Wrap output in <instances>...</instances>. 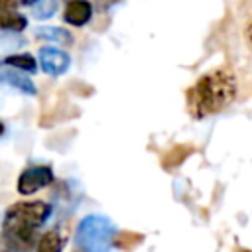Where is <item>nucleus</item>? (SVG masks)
Listing matches in <instances>:
<instances>
[{"mask_svg":"<svg viewBox=\"0 0 252 252\" xmlns=\"http://www.w3.org/2000/svg\"><path fill=\"white\" fill-rule=\"evenodd\" d=\"M244 41H246V47L252 51V16L248 18V22L244 26Z\"/></svg>","mask_w":252,"mask_h":252,"instance_id":"nucleus-14","label":"nucleus"},{"mask_svg":"<svg viewBox=\"0 0 252 252\" xmlns=\"http://www.w3.org/2000/svg\"><path fill=\"white\" fill-rule=\"evenodd\" d=\"M93 16V4L85 2V0H75L65 4V12H63V20L71 26H85Z\"/></svg>","mask_w":252,"mask_h":252,"instance_id":"nucleus-6","label":"nucleus"},{"mask_svg":"<svg viewBox=\"0 0 252 252\" xmlns=\"http://www.w3.org/2000/svg\"><path fill=\"white\" fill-rule=\"evenodd\" d=\"M24 39L18 35V33H12V32H0V49H6V47H16V45H22Z\"/></svg>","mask_w":252,"mask_h":252,"instance_id":"nucleus-13","label":"nucleus"},{"mask_svg":"<svg viewBox=\"0 0 252 252\" xmlns=\"http://www.w3.org/2000/svg\"><path fill=\"white\" fill-rule=\"evenodd\" d=\"M28 26V18L18 14V12H12V10H4L0 12V28L6 30V32H12V33H20L22 30H26Z\"/></svg>","mask_w":252,"mask_h":252,"instance_id":"nucleus-10","label":"nucleus"},{"mask_svg":"<svg viewBox=\"0 0 252 252\" xmlns=\"http://www.w3.org/2000/svg\"><path fill=\"white\" fill-rule=\"evenodd\" d=\"M242 252H250V250H242Z\"/></svg>","mask_w":252,"mask_h":252,"instance_id":"nucleus-16","label":"nucleus"},{"mask_svg":"<svg viewBox=\"0 0 252 252\" xmlns=\"http://www.w3.org/2000/svg\"><path fill=\"white\" fill-rule=\"evenodd\" d=\"M49 217L51 205L43 201H22L8 207L2 220V236L8 248L28 250Z\"/></svg>","mask_w":252,"mask_h":252,"instance_id":"nucleus-2","label":"nucleus"},{"mask_svg":"<svg viewBox=\"0 0 252 252\" xmlns=\"http://www.w3.org/2000/svg\"><path fill=\"white\" fill-rule=\"evenodd\" d=\"M35 37L43 39V41H51V43H59V45H71L73 35L57 26H39L35 30Z\"/></svg>","mask_w":252,"mask_h":252,"instance_id":"nucleus-8","label":"nucleus"},{"mask_svg":"<svg viewBox=\"0 0 252 252\" xmlns=\"http://www.w3.org/2000/svg\"><path fill=\"white\" fill-rule=\"evenodd\" d=\"M53 183V169L51 165H32L26 167L18 177V193L20 195H32L47 185Z\"/></svg>","mask_w":252,"mask_h":252,"instance_id":"nucleus-4","label":"nucleus"},{"mask_svg":"<svg viewBox=\"0 0 252 252\" xmlns=\"http://www.w3.org/2000/svg\"><path fill=\"white\" fill-rule=\"evenodd\" d=\"M0 81L6 83V85H10V87L16 89V91L28 94V96H33V94H35V85L32 83V79L20 75V73L14 71V69H8L6 65L0 67Z\"/></svg>","mask_w":252,"mask_h":252,"instance_id":"nucleus-7","label":"nucleus"},{"mask_svg":"<svg viewBox=\"0 0 252 252\" xmlns=\"http://www.w3.org/2000/svg\"><path fill=\"white\" fill-rule=\"evenodd\" d=\"M238 93L236 75L228 67L213 69L201 75L187 89V110L193 118H207L228 108Z\"/></svg>","mask_w":252,"mask_h":252,"instance_id":"nucleus-1","label":"nucleus"},{"mask_svg":"<svg viewBox=\"0 0 252 252\" xmlns=\"http://www.w3.org/2000/svg\"><path fill=\"white\" fill-rule=\"evenodd\" d=\"M63 246H65V234L61 232V228H51L39 236L35 252H61Z\"/></svg>","mask_w":252,"mask_h":252,"instance_id":"nucleus-9","label":"nucleus"},{"mask_svg":"<svg viewBox=\"0 0 252 252\" xmlns=\"http://www.w3.org/2000/svg\"><path fill=\"white\" fill-rule=\"evenodd\" d=\"M37 63L43 73L51 77H61L71 67V57L67 51L57 47H41L37 53Z\"/></svg>","mask_w":252,"mask_h":252,"instance_id":"nucleus-5","label":"nucleus"},{"mask_svg":"<svg viewBox=\"0 0 252 252\" xmlns=\"http://www.w3.org/2000/svg\"><path fill=\"white\" fill-rule=\"evenodd\" d=\"M28 6H30V12H32V18H35V20H47L59 8V4L55 0H39V2L28 4Z\"/></svg>","mask_w":252,"mask_h":252,"instance_id":"nucleus-12","label":"nucleus"},{"mask_svg":"<svg viewBox=\"0 0 252 252\" xmlns=\"http://www.w3.org/2000/svg\"><path fill=\"white\" fill-rule=\"evenodd\" d=\"M4 65L6 67H14V69H22V71H28V73H35L37 71V61L30 53H14V55H8L4 59Z\"/></svg>","mask_w":252,"mask_h":252,"instance_id":"nucleus-11","label":"nucleus"},{"mask_svg":"<svg viewBox=\"0 0 252 252\" xmlns=\"http://www.w3.org/2000/svg\"><path fill=\"white\" fill-rule=\"evenodd\" d=\"M2 134H4V124L0 122V136H2Z\"/></svg>","mask_w":252,"mask_h":252,"instance_id":"nucleus-15","label":"nucleus"},{"mask_svg":"<svg viewBox=\"0 0 252 252\" xmlns=\"http://www.w3.org/2000/svg\"><path fill=\"white\" fill-rule=\"evenodd\" d=\"M116 240V226L102 215H89L77 226V246L83 252H108Z\"/></svg>","mask_w":252,"mask_h":252,"instance_id":"nucleus-3","label":"nucleus"}]
</instances>
